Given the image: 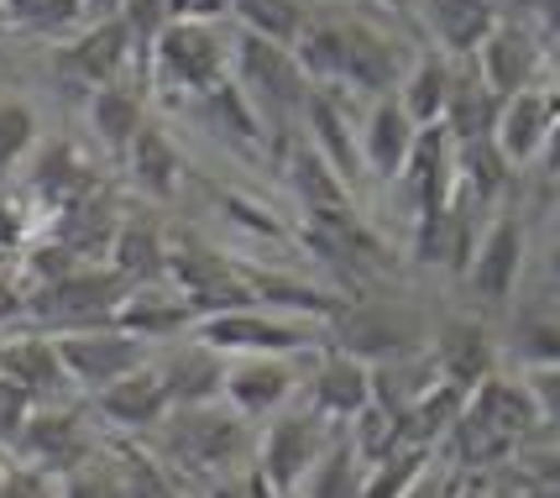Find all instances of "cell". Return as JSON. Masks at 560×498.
I'll return each instance as SVG.
<instances>
[{
	"mask_svg": "<svg viewBox=\"0 0 560 498\" xmlns=\"http://www.w3.org/2000/svg\"><path fill=\"white\" fill-rule=\"evenodd\" d=\"M152 441H158V456L168 462L173 473L210 483V477L242 473L246 447H252V420H242L225 398L173 404L168 420L152 430Z\"/></svg>",
	"mask_w": 560,
	"mask_h": 498,
	"instance_id": "1",
	"label": "cell"
},
{
	"mask_svg": "<svg viewBox=\"0 0 560 498\" xmlns=\"http://www.w3.org/2000/svg\"><path fill=\"white\" fill-rule=\"evenodd\" d=\"M126 283L110 263H84L73 274L37 283L26 294V325L48 331V336H69V331H100V325H116V310L126 299Z\"/></svg>",
	"mask_w": 560,
	"mask_h": 498,
	"instance_id": "2",
	"label": "cell"
},
{
	"mask_svg": "<svg viewBox=\"0 0 560 498\" xmlns=\"http://www.w3.org/2000/svg\"><path fill=\"white\" fill-rule=\"evenodd\" d=\"M11 447L22 456V467H32V473L69 477L100 456V436L79 398H58V404H32V415L22 420Z\"/></svg>",
	"mask_w": 560,
	"mask_h": 498,
	"instance_id": "3",
	"label": "cell"
},
{
	"mask_svg": "<svg viewBox=\"0 0 560 498\" xmlns=\"http://www.w3.org/2000/svg\"><path fill=\"white\" fill-rule=\"evenodd\" d=\"M315 321H299L268 304H246V310H225L195 325V336L205 347H215L220 357H315L319 341Z\"/></svg>",
	"mask_w": 560,
	"mask_h": 498,
	"instance_id": "4",
	"label": "cell"
},
{
	"mask_svg": "<svg viewBox=\"0 0 560 498\" xmlns=\"http://www.w3.org/2000/svg\"><path fill=\"white\" fill-rule=\"evenodd\" d=\"M147 69L163 79V90L199 100L231 79V43L215 32V22H178L173 16L147 53Z\"/></svg>",
	"mask_w": 560,
	"mask_h": 498,
	"instance_id": "5",
	"label": "cell"
},
{
	"mask_svg": "<svg viewBox=\"0 0 560 498\" xmlns=\"http://www.w3.org/2000/svg\"><path fill=\"white\" fill-rule=\"evenodd\" d=\"M231 79L242 84V95L257 105V116H304V100H310V79L299 69L289 43H272L257 32H242L231 43Z\"/></svg>",
	"mask_w": 560,
	"mask_h": 498,
	"instance_id": "6",
	"label": "cell"
},
{
	"mask_svg": "<svg viewBox=\"0 0 560 498\" xmlns=\"http://www.w3.org/2000/svg\"><path fill=\"white\" fill-rule=\"evenodd\" d=\"M58 357H63V368H69L73 394L95 398V394H105L110 383H121V378H131L137 368H147V362H152V347H147L142 336L121 331V325H100V331H69V336H58Z\"/></svg>",
	"mask_w": 560,
	"mask_h": 498,
	"instance_id": "7",
	"label": "cell"
},
{
	"mask_svg": "<svg viewBox=\"0 0 560 498\" xmlns=\"http://www.w3.org/2000/svg\"><path fill=\"white\" fill-rule=\"evenodd\" d=\"M325 451H330V430H325V415L310 404V409L278 415V420L262 430V441H257V473L289 498L293 488L319 467Z\"/></svg>",
	"mask_w": 560,
	"mask_h": 498,
	"instance_id": "8",
	"label": "cell"
},
{
	"mask_svg": "<svg viewBox=\"0 0 560 498\" xmlns=\"http://www.w3.org/2000/svg\"><path fill=\"white\" fill-rule=\"evenodd\" d=\"M482 205L456 189V195L435 205V210H419L415 216V263L424 268H451V274H466L471 252L482 242Z\"/></svg>",
	"mask_w": 560,
	"mask_h": 498,
	"instance_id": "9",
	"label": "cell"
},
{
	"mask_svg": "<svg viewBox=\"0 0 560 498\" xmlns=\"http://www.w3.org/2000/svg\"><path fill=\"white\" fill-rule=\"evenodd\" d=\"M325 331H330V336H325L330 347L362 357L366 368L415 351V336H419L415 315H404V310H393V304H346Z\"/></svg>",
	"mask_w": 560,
	"mask_h": 498,
	"instance_id": "10",
	"label": "cell"
},
{
	"mask_svg": "<svg viewBox=\"0 0 560 498\" xmlns=\"http://www.w3.org/2000/svg\"><path fill=\"white\" fill-rule=\"evenodd\" d=\"M137 58V43H131V26L116 16H95V22L79 26V37L58 48V74L79 79L84 90H100V84H116L126 79V63Z\"/></svg>",
	"mask_w": 560,
	"mask_h": 498,
	"instance_id": "11",
	"label": "cell"
},
{
	"mask_svg": "<svg viewBox=\"0 0 560 498\" xmlns=\"http://www.w3.org/2000/svg\"><path fill=\"white\" fill-rule=\"evenodd\" d=\"M524 225L518 216H488L482 225V242L471 252V263H466V289L471 299H482V304H509L513 289H518V274H524Z\"/></svg>",
	"mask_w": 560,
	"mask_h": 498,
	"instance_id": "12",
	"label": "cell"
},
{
	"mask_svg": "<svg viewBox=\"0 0 560 498\" xmlns=\"http://www.w3.org/2000/svg\"><path fill=\"white\" fill-rule=\"evenodd\" d=\"M0 378L16 383L32 404H58V398H73V383H69V368L58 357V336L26 325L16 336L0 341Z\"/></svg>",
	"mask_w": 560,
	"mask_h": 498,
	"instance_id": "13",
	"label": "cell"
},
{
	"mask_svg": "<svg viewBox=\"0 0 560 498\" xmlns=\"http://www.w3.org/2000/svg\"><path fill=\"white\" fill-rule=\"evenodd\" d=\"M299 389L293 357H231L225 362V389L220 398L242 415V420H268Z\"/></svg>",
	"mask_w": 560,
	"mask_h": 498,
	"instance_id": "14",
	"label": "cell"
},
{
	"mask_svg": "<svg viewBox=\"0 0 560 498\" xmlns=\"http://www.w3.org/2000/svg\"><path fill=\"white\" fill-rule=\"evenodd\" d=\"M556 121H560V95H550L545 84H529V90L503 100L498 126H492V142L503 148V158H509L513 169H524V163H535L539 152H545Z\"/></svg>",
	"mask_w": 560,
	"mask_h": 498,
	"instance_id": "15",
	"label": "cell"
},
{
	"mask_svg": "<svg viewBox=\"0 0 560 498\" xmlns=\"http://www.w3.org/2000/svg\"><path fill=\"white\" fill-rule=\"evenodd\" d=\"M304 121H310V148H315L346 184H357V178H362V137H357V121H351L346 100L336 95L330 84H310Z\"/></svg>",
	"mask_w": 560,
	"mask_h": 498,
	"instance_id": "16",
	"label": "cell"
},
{
	"mask_svg": "<svg viewBox=\"0 0 560 498\" xmlns=\"http://www.w3.org/2000/svg\"><path fill=\"white\" fill-rule=\"evenodd\" d=\"M357 137H362V169L377 184H393L409 163V148H415L419 126L409 121V111L398 105V95H377L372 111L357 121Z\"/></svg>",
	"mask_w": 560,
	"mask_h": 498,
	"instance_id": "17",
	"label": "cell"
},
{
	"mask_svg": "<svg viewBox=\"0 0 560 498\" xmlns=\"http://www.w3.org/2000/svg\"><path fill=\"white\" fill-rule=\"evenodd\" d=\"M409 74V53L398 48V37L388 32H377V26L366 22H346V79L351 90H362V95H393L398 84Z\"/></svg>",
	"mask_w": 560,
	"mask_h": 498,
	"instance_id": "18",
	"label": "cell"
},
{
	"mask_svg": "<svg viewBox=\"0 0 560 498\" xmlns=\"http://www.w3.org/2000/svg\"><path fill=\"white\" fill-rule=\"evenodd\" d=\"M105 420L116 425V430H137V436H152L158 425L168 420L173 409V394H168V378H163V368L158 362H147V368H137L131 378H121V383H110L105 394L90 398Z\"/></svg>",
	"mask_w": 560,
	"mask_h": 498,
	"instance_id": "19",
	"label": "cell"
},
{
	"mask_svg": "<svg viewBox=\"0 0 560 498\" xmlns=\"http://www.w3.org/2000/svg\"><path fill=\"white\" fill-rule=\"evenodd\" d=\"M430 357H435L440 378L466 389V394H471L482 378L498 373V341H492V331L477 321V315H456V321L440 325Z\"/></svg>",
	"mask_w": 560,
	"mask_h": 498,
	"instance_id": "20",
	"label": "cell"
},
{
	"mask_svg": "<svg viewBox=\"0 0 560 498\" xmlns=\"http://www.w3.org/2000/svg\"><path fill=\"white\" fill-rule=\"evenodd\" d=\"M310 404H315L325 420L351 425L372 404V368L351 351L325 347L315 351V373H310Z\"/></svg>",
	"mask_w": 560,
	"mask_h": 498,
	"instance_id": "21",
	"label": "cell"
},
{
	"mask_svg": "<svg viewBox=\"0 0 560 498\" xmlns=\"http://www.w3.org/2000/svg\"><path fill=\"white\" fill-rule=\"evenodd\" d=\"M471 69L488 79L498 95L509 100L518 95V90H529L539 74V43H535V32L524 22H498L488 32V43L471 53Z\"/></svg>",
	"mask_w": 560,
	"mask_h": 498,
	"instance_id": "22",
	"label": "cell"
},
{
	"mask_svg": "<svg viewBox=\"0 0 560 498\" xmlns=\"http://www.w3.org/2000/svg\"><path fill=\"white\" fill-rule=\"evenodd\" d=\"M398 184H404V195L415 199V216L445 205V199L456 195V137L445 126H419Z\"/></svg>",
	"mask_w": 560,
	"mask_h": 498,
	"instance_id": "23",
	"label": "cell"
},
{
	"mask_svg": "<svg viewBox=\"0 0 560 498\" xmlns=\"http://www.w3.org/2000/svg\"><path fill=\"white\" fill-rule=\"evenodd\" d=\"M116 325L131 331V336H142L147 347L152 341H173V336H184V331H195L199 315L195 304L184 299V289H158V283H137V289H126L121 310H116Z\"/></svg>",
	"mask_w": 560,
	"mask_h": 498,
	"instance_id": "24",
	"label": "cell"
},
{
	"mask_svg": "<svg viewBox=\"0 0 560 498\" xmlns=\"http://www.w3.org/2000/svg\"><path fill=\"white\" fill-rule=\"evenodd\" d=\"M105 263H110L131 289L168 278V231H163V221L147 216V210H126L121 225H116V242L105 252Z\"/></svg>",
	"mask_w": 560,
	"mask_h": 498,
	"instance_id": "25",
	"label": "cell"
},
{
	"mask_svg": "<svg viewBox=\"0 0 560 498\" xmlns=\"http://www.w3.org/2000/svg\"><path fill=\"white\" fill-rule=\"evenodd\" d=\"M466 404H471V409H477L482 420L498 425L503 436H513L518 447H529L539 425H550V420H545V409H539L535 389H529V378L492 373V378H482V383H477V389L466 394Z\"/></svg>",
	"mask_w": 560,
	"mask_h": 498,
	"instance_id": "26",
	"label": "cell"
},
{
	"mask_svg": "<svg viewBox=\"0 0 560 498\" xmlns=\"http://www.w3.org/2000/svg\"><path fill=\"white\" fill-rule=\"evenodd\" d=\"M100 189V174L69 148V142H48V148L32 158V178H26V199H37L48 216L79 205L84 195Z\"/></svg>",
	"mask_w": 560,
	"mask_h": 498,
	"instance_id": "27",
	"label": "cell"
},
{
	"mask_svg": "<svg viewBox=\"0 0 560 498\" xmlns=\"http://www.w3.org/2000/svg\"><path fill=\"white\" fill-rule=\"evenodd\" d=\"M440 447L451 451V473H462V477L503 473L513 456H518V441H513V436H503L492 420H482L471 404L456 415V425L445 430V441H440Z\"/></svg>",
	"mask_w": 560,
	"mask_h": 498,
	"instance_id": "28",
	"label": "cell"
},
{
	"mask_svg": "<svg viewBox=\"0 0 560 498\" xmlns=\"http://www.w3.org/2000/svg\"><path fill=\"white\" fill-rule=\"evenodd\" d=\"M419 16L440 43V53L471 58L498 26V5H488V0H419Z\"/></svg>",
	"mask_w": 560,
	"mask_h": 498,
	"instance_id": "29",
	"label": "cell"
},
{
	"mask_svg": "<svg viewBox=\"0 0 560 498\" xmlns=\"http://www.w3.org/2000/svg\"><path fill=\"white\" fill-rule=\"evenodd\" d=\"M121 158H126V178H131V189H137L142 199H173L178 195L184 158H178L173 137L158 121H147L142 131L131 137V148H126Z\"/></svg>",
	"mask_w": 560,
	"mask_h": 498,
	"instance_id": "30",
	"label": "cell"
},
{
	"mask_svg": "<svg viewBox=\"0 0 560 498\" xmlns=\"http://www.w3.org/2000/svg\"><path fill=\"white\" fill-rule=\"evenodd\" d=\"M498 111H503V95L492 90L488 79L477 74V69H456L451 100H445V121L440 126H445L456 142H477V137H492Z\"/></svg>",
	"mask_w": 560,
	"mask_h": 498,
	"instance_id": "31",
	"label": "cell"
},
{
	"mask_svg": "<svg viewBox=\"0 0 560 498\" xmlns=\"http://www.w3.org/2000/svg\"><path fill=\"white\" fill-rule=\"evenodd\" d=\"M225 362H231V357H220L215 347H205L195 336V347L163 357L158 368L168 378L173 404H210V398H220V389H225Z\"/></svg>",
	"mask_w": 560,
	"mask_h": 498,
	"instance_id": "32",
	"label": "cell"
},
{
	"mask_svg": "<svg viewBox=\"0 0 560 498\" xmlns=\"http://www.w3.org/2000/svg\"><path fill=\"white\" fill-rule=\"evenodd\" d=\"M451 79H456V63L445 53H424V58L409 63V74L393 95H398V105L409 111L415 126H440L445 121V100H451Z\"/></svg>",
	"mask_w": 560,
	"mask_h": 498,
	"instance_id": "33",
	"label": "cell"
},
{
	"mask_svg": "<svg viewBox=\"0 0 560 498\" xmlns=\"http://www.w3.org/2000/svg\"><path fill=\"white\" fill-rule=\"evenodd\" d=\"M142 126H147V100H142V90H131L126 79L90 90V131H95V137L110 152H126V148H131V137H137Z\"/></svg>",
	"mask_w": 560,
	"mask_h": 498,
	"instance_id": "34",
	"label": "cell"
},
{
	"mask_svg": "<svg viewBox=\"0 0 560 498\" xmlns=\"http://www.w3.org/2000/svg\"><path fill=\"white\" fill-rule=\"evenodd\" d=\"M513 163L503 158V148L492 137H477V142H456V189H462L471 205L492 210L498 199L509 195Z\"/></svg>",
	"mask_w": 560,
	"mask_h": 498,
	"instance_id": "35",
	"label": "cell"
},
{
	"mask_svg": "<svg viewBox=\"0 0 560 498\" xmlns=\"http://www.w3.org/2000/svg\"><path fill=\"white\" fill-rule=\"evenodd\" d=\"M289 184L304 210H351V184H346L310 142H299L289 158Z\"/></svg>",
	"mask_w": 560,
	"mask_h": 498,
	"instance_id": "36",
	"label": "cell"
},
{
	"mask_svg": "<svg viewBox=\"0 0 560 498\" xmlns=\"http://www.w3.org/2000/svg\"><path fill=\"white\" fill-rule=\"evenodd\" d=\"M195 111L215 126L225 142H246V148H257V142L268 137V126H262V116H257V105L242 95V84H236V79H225V84H215L210 95H199Z\"/></svg>",
	"mask_w": 560,
	"mask_h": 498,
	"instance_id": "37",
	"label": "cell"
},
{
	"mask_svg": "<svg viewBox=\"0 0 560 498\" xmlns=\"http://www.w3.org/2000/svg\"><path fill=\"white\" fill-rule=\"evenodd\" d=\"M289 48L310 84H341L346 79V22H304Z\"/></svg>",
	"mask_w": 560,
	"mask_h": 498,
	"instance_id": "38",
	"label": "cell"
},
{
	"mask_svg": "<svg viewBox=\"0 0 560 498\" xmlns=\"http://www.w3.org/2000/svg\"><path fill=\"white\" fill-rule=\"evenodd\" d=\"M0 11L26 32H43V37H63L84 22V0H0Z\"/></svg>",
	"mask_w": 560,
	"mask_h": 498,
	"instance_id": "39",
	"label": "cell"
},
{
	"mask_svg": "<svg viewBox=\"0 0 560 498\" xmlns=\"http://www.w3.org/2000/svg\"><path fill=\"white\" fill-rule=\"evenodd\" d=\"M231 11L242 16V32H257V37H272V43H293L299 26H304L293 0H231Z\"/></svg>",
	"mask_w": 560,
	"mask_h": 498,
	"instance_id": "40",
	"label": "cell"
},
{
	"mask_svg": "<svg viewBox=\"0 0 560 498\" xmlns=\"http://www.w3.org/2000/svg\"><path fill=\"white\" fill-rule=\"evenodd\" d=\"M513 357L524 368H556L560 362V321L556 315H524L513 325Z\"/></svg>",
	"mask_w": 560,
	"mask_h": 498,
	"instance_id": "41",
	"label": "cell"
},
{
	"mask_svg": "<svg viewBox=\"0 0 560 498\" xmlns=\"http://www.w3.org/2000/svg\"><path fill=\"white\" fill-rule=\"evenodd\" d=\"M58 498H126V477H121V462L110 467V462H90V467H79V473L58 477Z\"/></svg>",
	"mask_w": 560,
	"mask_h": 498,
	"instance_id": "42",
	"label": "cell"
},
{
	"mask_svg": "<svg viewBox=\"0 0 560 498\" xmlns=\"http://www.w3.org/2000/svg\"><path fill=\"white\" fill-rule=\"evenodd\" d=\"M37 142V116L22 100H0V174L11 163H22V152Z\"/></svg>",
	"mask_w": 560,
	"mask_h": 498,
	"instance_id": "43",
	"label": "cell"
},
{
	"mask_svg": "<svg viewBox=\"0 0 560 498\" xmlns=\"http://www.w3.org/2000/svg\"><path fill=\"white\" fill-rule=\"evenodd\" d=\"M121 22L131 26V43H137V58L147 63V53L158 43V32L173 22L168 0H121Z\"/></svg>",
	"mask_w": 560,
	"mask_h": 498,
	"instance_id": "44",
	"label": "cell"
},
{
	"mask_svg": "<svg viewBox=\"0 0 560 498\" xmlns=\"http://www.w3.org/2000/svg\"><path fill=\"white\" fill-rule=\"evenodd\" d=\"M524 483H545V488H560V447H518V456L509 462Z\"/></svg>",
	"mask_w": 560,
	"mask_h": 498,
	"instance_id": "45",
	"label": "cell"
},
{
	"mask_svg": "<svg viewBox=\"0 0 560 498\" xmlns=\"http://www.w3.org/2000/svg\"><path fill=\"white\" fill-rule=\"evenodd\" d=\"M26 205H32V199L0 195V257L26 247V231H32V210H26Z\"/></svg>",
	"mask_w": 560,
	"mask_h": 498,
	"instance_id": "46",
	"label": "cell"
},
{
	"mask_svg": "<svg viewBox=\"0 0 560 498\" xmlns=\"http://www.w3.org/2000/svg\"><path fill=\"white\" fill-rule=\"evenodd\" d=\"M26 415H32V398H26L16 383H5V378H0V447H11V441H16V430H22Z\"/></svg>",
	"mask_w": 560,
	"mask_h": 498,
	"instance_id": "47",
	"label": "cell"
},
{
	"mask_svg": "<svg viewBox=\"0 0 560 498\" xmlns=\"http://www.w3.org/2000/svg\"><path fill=\"white\" fill-rule=\"evenodd\" d=\"M215 205L225 210V221H236L246 225V231H257V236H278V221L272 216H257V205L242 195H215Z\"/></svg>",
	"mask_w": 560,
	"mask_h": 498,
	"instance_id": "48",
	"label": "cell"
},
{
	"mask_svg": "<svg viewBox=\"0 0 560 498\" xmlns=\"http://www.w3.org/2000/svg\"><path fill=\"white\" fill-rule=\"evenodd\" d=\"M529 389H535L545 420L560 425V362H556V368H529Z\"/></svg>",
	"mask_w": 560,
	"mask_h": 498,
	"instance_id": "49",
	"label": "cell"
},
{
	"mask_svg": "<svg viewBox=\"0 0 560 498\" xmlns=\"http://www.w3.org/2000/svg\"><path fill=\"white\" fill-rule=\"evenodd\" d=\"M0 498H48V477L32 473V467H5Z\"/></svg>",
	"mask_w": 560,
	"mask_h": 498,
	"instance_id": "50",
	"label": "cell"
},
{
	"mask_svg": "<svg viewBox=\"0 0 560 498\" xmlns=\"http://www.w3.org/2000/svg\"><path fill=\"white\" fill-rule=\"evenodd\" d=\"M16 321H26V289L0 268V325H16Z\"/></svg>",
	"mask_w": 560,
	"mask_h": 498,
	"instance_id": "51",
	"label": "cell"
},
{
	"mask_svg": "<svg viewBox=\"0 0 560 498\" xmlns=\"http://www.w3.org/2000/svg\"><path fill=\"white\" fill-rule=\"evenodd\" d=\"M168 5L178 22H215V16L231 11V0H168Z\"/></svg>",
	"mask_w": 560,
	"mask_h": 498,
	"instance_id": "52",
	"label": "cell"
},
{
	"mask_svg": "<svg viewBox=\"0 0 560 498\" xmlns=\"http://www.w3.org/2000/svg\"><path fill=\"white\" fill-rule=\"evenodd\" d=\"M503 473H509V483H513L509 498H560V488H545V483H524V477L513 473V467H503Z\"/></svg>",
	"mask_w": 560,
	"mask_h": 498,
	"instance_id": "53",
	"label": "cell"
},
{
	"mask_svg": "<svg viewBox=\"0 0 560 498\" xmlns=\"http://www.w3.org/2000/svg\"><path fill=\"white\" fill-rule=\"evenodd\" d=\"M535 5V22L550 26V32H560V0H529Z\"/></svg>",
	"mask_w": 560,
	"mask_h": 498,
	"instance_id": "54",
	"label": "cell"
},
{
	"mask_svg": "<svg viewBox=\"0 0 560 498\" xmlns=\"http://www.w3.org/2000/svg\"><path fill=\"white\" fill-rule=\"evenodd\" d=\"M121 11V0H84V22H95V16H116Z\"/></svg>",
	"mask_w": 560,
	"mask_h": 498,
	"instance_id": "55",
	"label": "cell"
},
{
	"mask_svg": "<svg viewBox=\"0 0 560 498\" xmlns=\"http://www.w3.org/2000/svg\"><path fill=\"white\" fill-rule=\"evenodd\" d=\"M545 268H550V278H560V236H556V247L545 252Z\"/></svg>",
	"mask_w": 560,
	"mask_h": 498,
	"instance_id": "56",
	"label": "cell"
},
{
	"mask_svg": "<svg viewBox=\"0 0 560 498\" xmlns=\"http://www.w3.org/2000/svg\"><path fill=\"white\" fill-rule=\"evenodd\" d=\"M0 483H5V462H0Z\"/></svg>",
	"mask_w": 560,
	"mask_h": 498,
	"instance_id": "57",
	"label": "cell"
},
{
	"mask_svg": "<svg viewBox=\"0 0 560 498\" xmlns=\"http://www.w3.org/2000/svg\"><path fill=\"white\" fill-rule=\"evenodd\" d=\"M488 5H509V0H488Z\"/></svg>",
	"mask_w": 560,
	"mask_h": 498,
	"instance_id": "58",
	"label": "cell"
}]
</instances>
